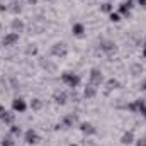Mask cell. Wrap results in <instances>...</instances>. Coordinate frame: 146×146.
Returning <instances> with one entry per match:
<instances>
[{
	"label": "cell",
	"instance_id": "1",
	"mask_svg": "<svg viewBox=\"0 0 146 146\" xmlns=\"http://www.w3.org/2000/svg\"><path fill=\"white\" fill-rule=\"evenodd\" d=\"M61 82L65 83V85H68L70 88H76V87H80V83H82V78H80V75L78 73H73V72H65L61 73Z\"/></svg>",
	"mask_w": 146,
	"mask_h": 146
},
{
	"label": "cell",
	"instance_id": "2",
	"mask_svg": "<svg viewBox=\"0 0 146 146\" xmlns=\"http://www.w3.org/2000/svg\"><path fill=\"white\" fill-rule=\"evenodd\" d=\"M27 102L22 99V97H15L14 100H12V112H15V114H24L26 110H27Z\"/></svg>",
	"mask_w": 146,
	"mask_h": 146
},
{
	"label": "cell",
	"instance_id": "3",
	"mask_svg": "<svg viewBox=\"0 0 146 146\" xmlns=\"http://www.w3.org/2000/svg\"><path fill=\"white\" fill-rule=\"evenodd\" d=\"M19 42V33H14V31H10V33H5L3 37H2V44L3 46H15Z\"/></svg>",
	"mask_w": 146,
	"mask_h": 146
},
{
	"label": "cell",
	"instance_id": "4",
	"mask_svg": "<svg viewBox=\"0 0 146 146\" xmlns=\"http://www.w3.org/2000/svg\"><path fill=\"white\" fill-rule=\"evenodd\" d=\"M51 54L56 56V58H65L68 54V48L65 42H56L53 48H51Z\"/></svg>",
	"mask_w": 146,
	"mask_h": 146
},
{
	"label": "cell",
	"instance_id": "5",
	"mask_svg": "<svg viewBox=\"0 0 146 146\" xmlns=\"http://www.w3.org/2000/svg\"><path fill=\"white\" fill-rule=\"evenodd\" d=\"M88 76H90V83L95 85V87H100L104 83V75H102L100 70H97V68H92Z\"/></svg>",
	"mask_w": 146,
	"mask_h": 146
},
{
	"label": "cell",
	"instance_id": "6",
	"mask_svg": "<svg viewBox=\"0 0 146 146\" xmlns=\"http://www.w3.org/2000/svg\"><path fill=\"white\" fill-rule=\"evenodd\" d=\"M24 141L27 143V145H36V143H39V134H37L36 129H27L26 133H24Z\"/></svg>",
	"mask_w": 146,
	"mask_h": 146
},
{
	"label": "cell",
	"instance_id": "7",
	"mask_svg": "<svg viewBox=\"0 0 146 146\" xmlns=\"http://www.w3.org/2000/svg\"><path fill=\"white\" fill-rule=\"evenodd\" d=\"M133 3H134L133 0H126V2H122V3H119V15L129 17V15H131V9L134 7Z\"/></svg>",
	"mask_w": 146,
	"mask_h": 146
},
{
	"label": "cell",
	"instance_id": "8",
	"mask_svg": "<svg viewBox=\"0 0 146 146\" xmlns=\"http://www.w3.org/2000/svg\"><path fill=\"white\" fill-rule=\"evenodd\" d=\"M80 131H82L85 136H94V134H97V127H95L92 122H80Z\"/></svg>",
	"mask_w": 146,
	"mask_h": 146
},
{
	"label": "cell",
	"instance_id": "9",
	"mask_svg": "<svg viewBox=\"0 0 146 146\" xmlns=\"http://www.w3.org/2000/svg\"><path fill=\"white\" fill-rule=\"evenodd\" d=\"M100 51H104L106 54H112V53L115 51V44H114V41H110V39H104V41H100Z\"/></svg>",
	"mask_w": 146,
	"mask_h": 146
},
{
	"label": "cell",
	"instance_id": "10",
	"mask_svg": "<svg viewBox=\"0 0 146 146\" xmlns=\"http://www.w3.org/2000/svg\"><path fill=\"white\" fill-rule=\"evenodd\" d=\"M72 33H73V36H76V37H83L85 36V26L82 22H75L72 26Z\"/></svg>",
	"mask_w": 146,
	"mask_h": 146
},
{
	"label": "cell",
	"instance_id": "11",
	"mask_svg": "<svg viewBox=\"0 0 146 146\" xmlns=\"http://www.w3.org/2000/svg\"><path fill=\"white\" fill-rule=\"evenodd\" d=\"M53 100L56 102V104H60V106H65L66 104V100H68V97H66V94L65 92H54L53 94Z\"/></svg>",
	"mask_w": 146,
	"mask_h": 146
},
{
	"label": "cell",
	"instance_id": "12",
	"mask_svg": "<svg viewBox=\"0 0 146 146\" xmlns=\"http://www.w3.org/2000/svg\"><path fill=\"white\" fill-rule=\"evenodd\" d=\"M10 27H12L14 33H22V31L26 29V24H24L21 19H14V21L10 22Z\"/></svg>",
	"mask_w": 146,
	"mask_h": 146
},
{
	"label": "cell",
	"instance_id": "13",
	"mask_svg": "<svg viewBox=\"0 0 146 146\" xmlns=\"http://www.w3.org/2000/svg\"><path fill=\"white\" fill-rule=\"evenodd\" d=\"M83 95H85L87 99H94V97L97 95V87L92 85V83H88V85L83 88Z\"/></svg>",
	"mask_w": 146,
	"mask_h": 146
},
{
	"label": "cell",
	"instance_id": "14",
	"mask_svg": "<svg viewBox=\"0 0 146 146\" xmlns=\"http://www.w3.org/2000/svg\"><path fill=\"white\" fill-rule=\"evenodd\" d=\"M136 139H134V133L133 131H126L124 134H122V138H121V143L122 145H133Z\"/></svg>",
	"mask_w": 146,
	"mask_h": 146
},
{
	"label": "cell",
	"instance_id": "15",
	"mask_svg": "<svg viewBox=\"0 0 146 146\" xmlns=\"http://www.w3.org/2000/svg\"><path fill=\"white\" fill-rule=\"evenodd\" d=\"M76 122H78V119H76V115H73V114H66V115L63 117V126H66V127H73Z\"/></svg>",
	"mask_w": 146,
	"mask_h": 146
},
{
	"label": "cell",
	"instance_id": "16",
	"mask_svg": "<svg viewBox=\"0 0 146 146\" xmlns=\"http://www.w3.org/2000/svg\"><path fill=\"white\" fill-rule=\"evenodd\" d=\"M9 133H10V136H12V138H19V136L22 134V129H21V126L12 124V126L9 127Z\"/></svg>",
	"mask_w": 146,
	"mask_h": 146
},
{
	"label": "cell",
	"instance_id": "17",
	"mask_svg": "<svg viewBox=\"0 0 146 146\" xmlns=\"http://www.w3.org/2000/svg\"><path fill=\"white\" fill-rule=\"evenodd\" d=\"M136 100H138V106H139L138 107V114H141L146 119V100L145 99H136Z\"/></svg>",
	"mask_w": 146,
	"mask_h": 146
},
{
	"label": "cell",
	"instance_id": "18",
	"mask_svg": "<svg viewBox=\"0 0 146 146\" xmlns=\"http://www.w3.org/2000/svg\"><path fill=\"white\" fill-rule=\"evenodd\" d=\"M42 106H44V104H42L41 99H33V100L29 102V107H31L33 110H41L42 109Z\"/></svg>",
	"mask_w": 146,
	"mask_h": 146
},
{
	"label": "cell",
	"instance_id": "19",
	"mask_svg": "<svg viewBox=\"0 0 146 146\" xmlns=\"http://www.w3.org/2000/svg\"><path fill=\"white\" fill-rule=\"evenodd\" d=\"M100 12H104V14H110V12H114V5H112L110 2L102 3V5H100Z\"/></svg>",
	"mask_w": 146,
	"mask_h": 146
},
{
	"label": "cell",
	"instance_id": "20",
	"mask_svg": "<svg viewBox=\"0 0 146 146\" xmlns=\"http://www.w3.org/2000/svg\"><path fill=\"white\" fill-rule=\"evenodd\" d=\"M14 143H15V141H14V138L9 134V136H3V138H2L0 146H14Z\"/></svg>",
	"mask_w": 146,
	"mask_h": 146
},
{
	"label": "cell",
	"instance_id": "21",
	"mask_svg": "<svg viewBox=\"0 0 146 146\" xmlns=\"http://www.w3.org/2000/svg\"><path fill=\"white\" fill-rule=\"evenodd\" d=\"M106 85H107V88H109V90H115V88H119V87H121V83H119L117 80H114V78L107 80V82H106Z\"/></svg>",
	"mask_w": 146,
	"mask_h": 146
},
{
	"label": "cell",
	"instance_id": "22",
	"mask_svg": "<svg viewBox=\"0 0 146 146\" xmlns=\"http://www.w3.org/2000/svg\"><path fill=\"white\" fill-rule=\"evenodd\" d=\"M3 122H5V124H9V126H12V124L15 122V112H9V114L5 115Z\"/></svg>",
	"mask_w": 146,
	"mask_h": 146
},
{
	"label": "cell",
	"instance_id": "23",
	"mask_svg": "<svg viewBox=\"0 0 146 146\" xmlns=\"http://www.w3.org/2000/svg\"><path fill=\"white\" fill-rule=\"evenodd\" d=\"M138 100H134V102H131V104H127L126 106V109L129 110V112H133V114H138Z\"/></svg>",
	"mask_w": 146,
	"mask_h": 146
},
{
	"label": "cell",
	"instance_id": "24",
	"mask_svg": "<svg viewBox=\"0 0 146 146\" xmlns=\"http://www.w3.org/2000/svg\"><path fill=\"white\" fill-rule=\"evenodd\" d=\"M26 54H37V48L36 44H27V48H26Z\"/></svg>",
	"mask_w": 146,
	"mask_h": 146
},
{
	"label": "cell",
	"instance_id": "25",
	"mask_svg": "<svg viewBox=\"0 0 146 146\" xmlns=\"http://www.w3.org/2000/svg\"><path fill=\"white\" fill-rule=\"evenodd\" d=\"M109 19H110V22H121V15H119V12H110L109 14Z\"/></svg>",
	"mask_w": 146,
	"mask_h": 146
},
{
	"label": "cell",
	"instance_id": "26",
	"mask_svg": "<svg viewBox=\"0 0 146 146\" xmlns=\"http://www.w3.org/2000/svg\"><path fill=\"white\" fill-rule=\"evenodd\" d=\"M9 10H10L12 14H19V12H21V3L14 2V3H12V7H9Z\"/></svg>",
	"mask_w": 146,
	"mask_h": 146
},
{
	"label": "cell",
	"instance_id": "27",
	"mask_svg": "<svg viewBox=\"0 0 146 146\" xmlns=\"http://www.w3.org/2000/svg\"><path fill=\"white\" fill-rule=\"evenodd\" d=\"M7 114H9V110H7V107H5V106H0V121H3Z\"/></svg>",
	"mask_w": 146,
	"mask_h": 146
},
{
	"label": "cell",
	"instance_id": "28",
	"mask_svg": "<svg viewBox=\"0 0 146 146\" xmlns=\"http://www.w3.org/2000/svg\"><path fill=\"white\" fill-rule=\"evenodd\" d=\"M143 72V66H139V65H133V73L134 75H138V73Z\"/></svg>",
	"mask_w": 146,
	"mask_h": 146
},
{
	"label": "cell",
	"instance_id": "29",
	"mask_svg": "<svg viewBox=\"0 0 146 146\" xmlns=\"http://www.w3.org/2000/svg\"><path fill=\"white\" fill-rule=\"evenodd\" d=\"M136 146H146V138H143V139H136Z\"/></svg>",
	"mask_w": 146,
	"mask_h": 146
},
{
	"label": "cell",
	"instance_id": "30",
	"mask_svg": "<svg viewBox=\"0 0 146 146\" xmlns=\"http://www.w3.org/2000/svg\"><path fill=\"white\" fill-rule=\"evenodd\" d=\"M3 10H9V5H3V3H0V12H3Z\"/></svg>",
	"mask_w": 146,
	"mask_h": 146
},
{
	"label": "cell",
	"instance_id": "31",
	"mask_svg": "<svg viewBox=\"0 0 146 146\" xmlns=\"http://www.w3.org/2000/svg\"><path fill=\"white\" fill-rule=\"evenodd\" d=\"M136 2H138L141 7H146V0H136Z\"/></svg>",
	"mask_w": 146,
	"mask_h": 146
},
{
	"label": "cell",
	"instance_id": "32",
	"mask_svg": "<svg viewBox=\"0 0 146 146\" xmlns=\"http://www.w3.org/2000/svg\"><path fill=\"white\" fill-rule=\"evenodd\" d=\"M143 58H146V41H145V44H143Z\"/></svg>",
	"mask_w": 146,
	"mask_h": 146
},
{
	"label": "cell",
	"instance_id": "33",
	"mask_svg": "<svg viewBox=\"0 0 146 146\" xmlns=\"http://www.w3.org/2000/svg\"><path fill=\"white\" fill-rule=\"evenodd\" d=\"M27 2H29V3H31V5H34V3H36L37 0H27Z\"/></svg>",
	"mask_w": 146,
	"mask_h": 146
},
{
	"label": "cell",
	"instance_id": "34",
	"mask_svg": "<svg viewBox=\"0 0 146 146\" xmlns=\"http://www.w3.org/2000/svg\"><path fill=\"white\" fill-rule=\"evenodd\" d=\"M141 88H143V90L146 92V82H143V87H141Z\"/></svg>",
	"mask_w": 146,
	"mask_h": 146
},
{
	"label": "cell",
	"instance_id": "35",
	"mask_svg": "<svg viewBox=\"0 0 146 146\" xmlns=\"http://www.w3.org/2000/svg\"><path fill=\"white\" fill-rule=\"evenodd\" d=\"M70 146H80V145H75V143H72V145H70Z\"/></svg>",
	"mask_w": 146,
	"mask_h": 146
},
{
	"label": "cell",
	"instance_id": "36",
	"mask_svg": "<svg viewBox=\"0 0 146 146\" xmlns=\"http://www.w3.org/2000/svg\"><path fill=\"white\" fill-rule=\"evenodd\" d=\"M46 2H49V0H46Z\"/></svg>",
	"mask_w": 146,
	"mask_h": 146
},
{
	"label": "cell",
	"instance_id": "37",
	"mask_svg": "<svg viewBox=\"0 0 146 146\" xmlns=\"http://www.w3.org/2000/svg\"><path fill=\"white\" fill-rule=\"evenodd\" d=\"M0 27H2V26H0Z\"/></svg>",
	"mask_w": 146,
	"mask_h": 146
}]
</instances>
